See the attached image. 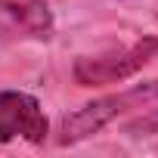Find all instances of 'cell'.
Listing matches in <instances>:
<instances>
[{
	"label": "cell",
	"instance_id": "obj_1",
	"mask_svg": "<svg viewBox=\"0 0 158 158\" xmlns=\"http://www.w3.org/2000/svg\"><path fill=\"white\" fill-rule=\"evenodd\" d=\"M152 59H158V34H149L130 47L106 50L96 56H81L71 65V74L81 87H99V84H121L139 68H146Z\"/></svg>",
	"mask_w": 158,
	"mask_h": 158
},
{
	"label": "cell",
	"instance_id": "obj_2",
	"mask_svg": "<svg viewBox=\"0 0 158 158\" xmlns=\"http://www.w3.org/2000/svg\"><path fill=\"white\" fill-rule=\"evenodd\" d=\"M158 99V81H149V84H133L121 93H112V96H102L84 109H77L74 115L65 118L62 124V143H77V139H87L93 133H99L106 124H112L115 118H121L124 112H133V109H143L149 102Z\"/></svg>",
	"mask_w": 158,
	"mask_h": 158
},
{
	"label": "cell",
	"instance_id": "obj_3",
	"mask_svg": "<svg viewBox=\"0 0 158 158\" xmlns=\"http://www.w3.org/2000/svg\"><path fill=\"white\" fill-rule=\"evenodd\" d=\"M50 133V121L37 96L25 90H0V143H34L40 146Z\"/></svg>",
	"mask_w": 158,
	"mask_h": 158
},
{
	"label": "cell",
	"instance_id": "obj_4",
	"mask_svg": "<svg viewBox=\"0 0 158 158\" xmlns=\"http://www.w3.org/2000/svg\"><path fill=\"white\" fill-rule=\"evenodd\" d=\"M53 28L44 0H0V40H50Z\"/></svg>",
	"mask_w": 158,
	"mask_h": 158
}]
</instances>
